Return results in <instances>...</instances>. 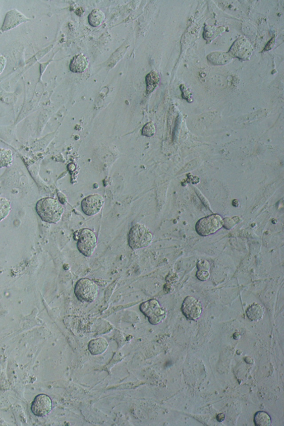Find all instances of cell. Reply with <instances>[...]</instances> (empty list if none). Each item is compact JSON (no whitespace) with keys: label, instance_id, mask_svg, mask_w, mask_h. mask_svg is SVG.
<instances>
[{"label":"cell","instance_id":"22","mask_svg":"<svg viewBox=\"0 0 284 426\" xmlns=\"http://www.w3.org/2000/svg\"><path fill=\"white\" fill-rule=\"evenodd\" d=\"M197 267L198 270L209 271L211 269V265L206 259H201L198 261Z\"/></svg>","mask_w":284,"mask_h":426},{"label":"cell","instance_id":"17","mask_svg":"<svg viewBox=\"0 0 284 426\" xmlns=\"http://www.w3.org/2000/svg\"><path fill=\"white\" fill-rule=\"evenodd\" d=\"M13 162V153L10 149L0 148V168L10 167Z\"/></svg>","mask_w":284,"mask_h":426},{"label":"cell","instance_id":"16","mask_svg":"<svg viewBox=\"0 0 284 426\" xmlns=\"http://www.w3.org/2000/svg\"><path fill=\"white\" fill-rule=\"evenodd\" d=\"M254 423L257 426H268L272 425V419L267 412L260 411L254 416Z\"/></svg>","mask_w":284,"mask_h":426},{"label":"cell","instance_id":"26","mask_svg":"<svg viewBox=\"0 0 284 426\" xmlns=\"http://www.w3.org/2000/svg\"><path fill=\"white\" fill-rule=\"evenodd\" d=\"M225 419V416L224 414H221L218 415L217 417V420L219 421V422H222L223 421H224Z\"/></svg>","mask_w":284,"mask_h":426},{"label":"cell","instance_id":"25","mask_svg":"<svg viewBox=\"0 0 284 426\" xmlns=\"http://www.w3.org/2000/svg\"><path fill=\"white\" fill-rule=\"evenodd\" d=\"M274 44H275V38H274V37H273L272 40H270V41L267 44L266 46H265V48L264 49V51H268V50H271L273 48V47L274 46Z\"/></svg>","mask_w":284,"mask_h":426},{"label":"cell","instance_id":"14","mask_svg":"<svg viewBox=\"0 0 284 426\" xmlns=\"http://www.w3.org/2000/svg\"><path fill=\"white\" fill-rule=\"evenodd\" d=\"M160 82L159 74L155 71H152L147 75L146 82L147 85V93L150 94L158 86Z\"/></svg>","mask_w":284,"mask_h":426},{"label":"cell","instance_id":"6","mask_svg":"<svg viewBox=\"0 0 284 426\" xmlns=\"http://www.w3.org/2000/svg\"><path fill=\"white\" fill-rule=\"evenodd\" d=\"M223 219L218 214L208 215L199 220L195 225V231L202 237L213 235L223 227Z\"/></svg>","mask_w":284,"mask_h":426},{"label":"cell","instance_id":"1","mask_svg":"<svg viewBox=\"0 0 284 426\" xmlns=\"http://www.w3.org/2000/svg\"><path fill=\"white\" fill-rule=\"evenodd\" d=\"M36 210L42 221L53 224L59 222L64 212L62 204L53 198L39 200L36 204Z\"/></svg>","mask_w":284,"mask_h":426},{"label":"cell","instance_id":"2","mask_svg":"<svg viewBox=\"0 0 284 426\" xmlns=\"http://www.w3.org/2000/svg\"><path fill=\"white\" fill-rule=\"evenodd\" d=\"M153 236L145 225L137 223L130 229L128 235V245L131 249H142L150 245Z\"/></svg>","mask_w":284,"mask_h":426},{"label":"cell","instance_id":"19","mask_svg":"<svg viewBox=\"0 0 284 426\" xmlns=\"http://www.w3.org/2000/svg\"><path fill=\"white\" fill-rule=\"evenodd\" d=\"M11 210V203L10 200L0 198V222L5 219Z\"/></svg>","mask_w":284,"mask_h":426},{"label":"cell","instance_id":"7","mask_svg":"<svg viewBox=\"0 0 284 426\" xmlns=\"http://www.w3.org/2000/svg\"><path fill=\"white\" fill-rule=\"evenodd\" d=\"M181 312L189 320H197L203 312V305L196 298L188 296L184 300L181 307Z\"/></svg>","mask_w":284,"mask_h":426},{"label":"cell","instance_id":"20","mask_svg":"<svg viewBox=\"0 0 284 426\" xmlns=\"http://www.w3.org/2000/svg\"><path fill=\"white\" fill-rule=\"evenodd\" d=\"M223 227L227 229V230H230V229L233 228L237 224H238L240 222V218L238 217H234L232 218L227 217L223 219Z\"/></svg>","mask_w":284,"mask_h":426},{"label":"cell","instance_id":"18","mask_svg":"<svg viewBox=\"0 0 284 426\" xmlns=\"http://www.w3.org/2000/svg\"><path fill=\"white\" fill-rule=\"evenodd\" d=\"M230 56L226 53H212L208 56V59L214 64L222 65L226 64L230 61Z\"/></svg>","mask_w":284,"mask_h":426},{"label":"cell","instance_id":"8","mask_svg":"<svg viewBox=\"0 0 284 426\" xmlns=\"http://www.w3.org/2000/svg\"><path fill=\"white\" fill-rule=\"evenodd\" d=\"M104 204V199L100 194H93L87 196L81 202L82 211L88 216L94 215L100 212Z\"/></svg>","mask_w":284,"mask_h":426},{"label":"cell","instance_id":"10","mask_svg":"<svg viewBox=\"0 0 284 426\" xmlns=\"http://www.w3.org/2000/svg\"><path fill=\"white\" fill-rule=\"evenodd\" d=\"M27 17L16 10L9 11L4 19L1 28L2 31L10 30L24 22L30 21Z\"/></svg>","mask_w":284,"mask_h":426},{"label":"cell","instance_id":"21","mask_svg":"<svg viewBox=\"0 0 284 426\" xmlns=\"http://www.w3.org/2000/svg\"><path fill=\"white\" fill-rule=\"evenodd\" d=\"M155 133L156 127L152 122L147 123L146 124L144 125L142 130V134L143 136L147 137L153 136V135L155 134Z\"/></svg>","mask_w":284,"mask_h":426},{"label":"cell","instance_id":"13","mask_svg":"<svg viewBox=\"0 0 284 426\" xmlns=\"http://www.w3.org/2000/svg\"><path fill=\"white\" fill-rule=\"evenodd\" d=\"M264 310L263 306L259 304H253L246 310L248 319L253 322H258L263 319Z\"/></svg>","mask_w":284,"mask_h":426},{"label":"cell","instance_id":"15","mask_svg":"<svg viewBox=\"0 0 284 426\" xmlns=\"http://www.w3.org/2000/svg\"><path fill=\"white\" fill-rule=\"evenodd\" d=\"M88 22L94 27H97L102 24L105 20V15L103 12L99 9H95L88 16Z\"/></svg>","mask_w":284,"mask_h":426},{"label":"cell","instance_id":"12","mask_svg":"<svg viewBox=\"0 0 284 426\" xmlns=\"http://www.w3.org/2000/svg\"><path fill=\"white\" fill-rule=\"evenodd\" d=\"M109 346L108 342L105 339L99 338L90 341L88 348L92 355H99L105 353Z\"/></svg>","mask_w":284,"mask_h":426},{"label":"cell","instance_id":"11","mask_svg":"<svg viewBox=\"0 0 284 426\" xmlns=\"http://www.w3.org/2000/svg\"><path fill=\"white\" fill-rule=\"evenodd\" d=\"M88 64L89 61L86 56L80 54L73 58L69 64V69L73 73H82L85 71Z\"/></svg>","mask_w":284,"mask_h":426},{"label":"cell","instance_id":"4","mask_svg":"<svg viewBox=\"0 0 284 426\" xmlns=\"http://www.w3.org/2000/svg\"><path fill=\"white\" fill-rule=\"evenodd\" d=\"M139 309L148 318L150 324L153 325L161 324L167 316L166 310L156 299H150L142 303Z\"/></svg>","mask_w":284,"mask_h":426},{"label":"cell","instance_id":"23","mask_svg":"<svg viewBox=\"0 0 284 426\" xmlns=\"http://www.w3.org/2000/svg\"><path fill=\"white\" fill-rule=\"evenodd\" d=\"M195 276H196L197 278L200 281L205 282V281H207L210 277V273H209L208 271L198 270Z\"/></svg>","mask_w":284,"mask_h":426},{"label":"cell","instance_id":"3","mask_svg":"<svg viewBox=\"0 0 284 426\" xmlns=\"http://www.w3.org/2000/svg\"><path fill=\"white\" fill-rule=\"evenodd\" d=\"M73 237L77 241L79 251L86 257H91L95 250L97 243V238L94 232L90 229L83 228L74 233Z\"/></svg>","mask_w":284,"mask_h":426},{"label":"cell","instance_id":"9","mask_svg":"<svg viewBox=\"0 0 284 426\" xmlns=\"http://www.w3.org/2000/svg\"><path fill=\"white\" fill-rule=\"evenodd\" d=\"M53 408L52 400L45 394L37 395L31 405L32 413L38 417L48 415Z\"/></svg>","mask_w":284,"mask_h":426},{"label":"cell","instance_id":"24","mask_svg":"<svg viewBox=\"0 0 284 426\" xmlns=\"http://www.w3.org/2000/svg\"><path fill=\"white\" fill-rule=\"evenodd\" d=\"M6 59L2 56H0V74H1L6 65Z\"/></svg>","mask_w":284,"mask_h":426},{"label":"cell","instance_id":"5","mask_svg":"<svg viewBox=\"0 0 284 426\" xmlns=\"http://www.w3.org/2000/svg\"><path fill=\"white\" fill-rule=\"evenodd\" d=\"M98 291L99 288L94 281L88 278H82L77 282L74 293L80 302L92 303L97 297Z\"/></svg>","mask_w":284,"mask_h":426}]
</instances>
